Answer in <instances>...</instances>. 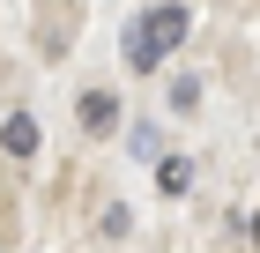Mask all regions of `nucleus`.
I'll return each mask as SVG.
<instances>
[{"label": "nucleus", "mask_w": 260, "mask_h": 253, "mask_svg": "<svg viewBox=\"0 0 260 253\" xmlns=\"http://www.w3.org/2000/svg\"><path fill=\"white\" fill-rule=\"evenodd\" d=\"M0 149H8V156H38V149H45L38 119H30V112H8V127H0Z\"/></svg>", "instance_id": "obj_2"}, {"label": "nucleus", "mask_w": 260, "mask_h": 253, "mask_svg": "<svg viewBox=\"0 0 260 253\" xmlns=\"http://www.w3.org/2000/svg\"><path fill=\"white\" fill-rule=\"evenodd\" d=\"M171 104H179V112H193V104H201V75H179V82H171Z\"/></svg>", "instance_id": "obj_5"}, {"label": "nucleus", "mask_w": 260, "mask_h": 253, "mask_svg": "<svg viewBox=\"0 0 260 253\" xmlns=\"http://www.w3.org/2000/svg\"><path fill=\"white\" fill-rule=\"evenodd\" d=\"M186 30H193V15H186L179 0H164V8L134 15V30H126V67H134V75L164 67V52H179V45H186Z\"/></svg>", "instance_id": "obj_1"}, {"label": "nucleus", "mask_w": 260, "mask_h": 253, "mask_svg": "<svg viewBox=\"0 0 260 253\" xmlns=\"http://www.w3.org/2000/svg\"><path fill=\"white\" fill-rule=\"evenodd\" d=\"M75 119H82V134H112V127H119V104L104 97V90H89V97L75 104Z\"/></svg>", "instance_id": "obj_3"}, {"label": "nucleus", "mask_w": 260, "mask_h": 253, "mask_svg": "<svg viewBox=\"0 0 260 253\" xmlns=\"http://www.w3.org/2000/svg\"><path fill=\"white\" fill-rule=\"evenodd\" d=\"M134 156H141V164H149V156H164V134H156V127H134Z\"/></svg>", "instance_id": "obj_6"}, {"label": "nucleus", "mask_w": 260, "mask_h": 253, "mask_svg": "<svg viewBox=\"0 0 260 253\" xmlns=\"http://www.w3.org/2000/svg\"><path fill=\"white\" fill-rule=\"evenodd\" d=\"M156 179H164V194H186V186H193V164H186V156H164Z\"/></svg>", "instance_id": "obj_4"}]
</instances>
